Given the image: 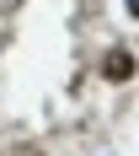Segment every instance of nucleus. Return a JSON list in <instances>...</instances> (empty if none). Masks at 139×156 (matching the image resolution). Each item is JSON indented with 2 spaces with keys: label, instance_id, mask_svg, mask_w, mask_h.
<instances>
[{
  "label": "nucleus",
  "instance_id": "obj_1",
  "mask_svg": "<svg viewBox=\"0 0 139 156\" xmlns=\"http://www.w3.org/2000/svg\"><path fill=\"white\" fill-rule=\"evenodd\" d=\"M102 70H107V76H128V70H134V59H128V54H107V65H102Z\"/></svg>",
  "mask_w": 139,
  "mask_h": 156
},
{
  "label": "nucleus",
  "instance_id": "obj_2",
  "mask_svg": "<svg viewBox=\"0 0 139 156\" xmlns=\"http://www.w3.org/2000/svg\"><path fill=\"white\" fill-rule=\"evenodd\" d=\"M123 5H128V16H134V22H139V0H123Z\"/></svg>",
  "mask_w": 139,
  "mask_h": 156
}]
</instances>
